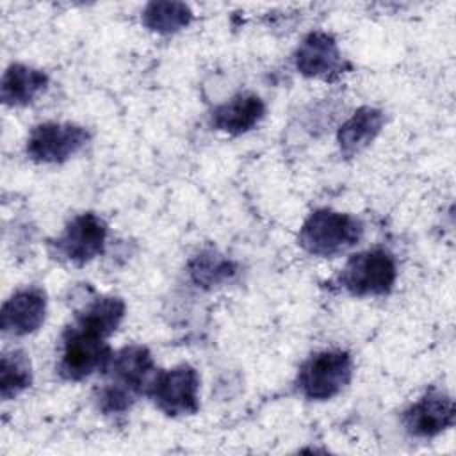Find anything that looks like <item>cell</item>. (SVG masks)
<instances>
[{"label":"cell","mask_w":456,"mask_h":456,"mask_svg":"<svg viewBox=\"0 0 456 456\" xmlns=\"http://www.w3.org/2000/svg\"><path fill=\"white\" fill-rule=\"evenodd\" d=\"M102 372L107 376V383L98 390L96 403L105 415H116L132 408L157 370L150 349L130 344L114 351Z\"/></svg>","instance_id":"obj_1"},{"label":"cell","mask_w":456,"mask_h":456,"mask_svg":"<svg viewBox=\"0 0 456 456\" xmlns=\"http://www.w3.org/2000/svg\"><path fill=\"white\" fill-rule=\"evenodd\" d=\"M363 237V223L351 214L317 208L299 228V246L314 256L335 258L354 248Z\"/></svg>","instance_id":"obj_2"},{"label":"cell","mask_w":456,"mask_h":456,"mask_svg":"<svg viewBox=\"0 0 456 456\" xmlns=\"http://www.w3.org/2000/svg\"><path fill=\"white\" fill-rule=\"evenodd\" d=\"M353 358L342 349L314 353L299 367L296 387L308 401H328L338 395L353 378Z\"/></svg>","instance_id":"obj_3"},{"label":"cell","mask_w":456,"mask_h":456,"mask_svg":"<svg viewBox=\"0 0 456 456\" xmlns=\"http://www.w3.org/2000/svg\"><path fill=\"white\" fill-rule=\"evenodd\" d=\"M105 340L75 322L66 326L61 335L57 374L66 381H82L96 370H103L114 353Z\"/></svg>","instance_id":"obj_4"},{"label":"cell","mask_w":456,"mask_h":456,"mask_svg":"<svg viewBox=\"0 0 456 456\" xmlns=\"http://www.w3.org/2000/svg\"><path fill=\"white\" fill-rule=\"evenodd\" d=\"M395 280V258L385 249H367L353 255L338 274V285L354 297L387 296Z\"/></svg>","instance_id":"obj_5"},{"label":"cell","mask_w":456,"mask_h":456,"mask_svg":"<svg viewBox=\"0 0 456 456\" xmlns=\"http://www.w3.org/2000/svg\"><path fill=\"white\" fill-rule=\"evenodd\" d=\"M144 395L167 417L194 415L200 410V374L189 363L159 370Z\"/></svg>","instance_id":"obj_6"},{"label":"cell","mask_w":456,"mask_h":456,"mask_svg":"<svg viewBox=\"0 0 456 456\" xmlns=\"http://www.w3.org/2000/svg\"><path fill=\"white\" fill-rule=\"evenodd\" d=\"M107 223L94 212L77 214L52 240L50 249L53 258L71 265H86L100 256L107 244Z\"/></svg>","instance_id":"obj_7"},{"label":"cell","mask_w":456,"mask_h":456,"mask_svg":"<svg viewBox=\"0 0 456 456\" xmlns=\"http://www.w3.org/2000/svg\"><path fill=\"white\" fill-rule=\"evenodd\" d=\"M89 139L91 134L82 125L46 121L30 130L25 151L37 164H62L77 155Z\"/></svg>","instance_id":"obj_8"},{"label":"cell","mask_w":456,"mask_h":456,"mask_svg":"<svg viewBox=\"0 0 456 456\" xmlns=\"http://www.w3.org/2000/svg\"><path fill=\"white\" fill-rule=\"evenodd\" d=\"M456 408L452 397L431 388L403 411L404 429L417 438H433L454 426Z\"/></svg>","instance_id":"obj_9"},{"label":"cell","mask_w":456,"mask_h":456,"mask_svg":"<svg viewBox=\"0 0 456 456\" xmlns=\"http://www.w3.org/2000/svg\"><path fill=\"white\" fill-rule=\"evenodd\" d=\"M296 69L308 78L337 80L349 64L344 61L335 37L322 30L310 32L294 53Z\"/></svg>","instance_id":"obj_10"},{"label":"cell","mask_w":456,"mask_h":456,"mask_svg":"<svg viewBox=\"0 0 456 456\" xmlns=\"http://www.w3.org/2000/svg\"><path fill=\"white\" fill-rule=\"evenodd\" d=\"M46 292L41 287H25L16 290L2 305V331L12 337H25L37 331L46 319Z\"/></svg>","instance_id":"obj_11"},{"label":"cell","mask_w":456,"mask_h":456,"mask_svg":"<svg viewBox=\"0 0 456 456\" xmlns=\"http://www.w3.org/2000/svg\"><path fill=\"white\" fill-rule=\"evenodd\" d=\"M265 116V103L255 93H239L217 105L210 114V125L228 135H240L253 130Z\"/></svg>","instance_id":"obj_12"},{"label":"cell","mask_w":456,"mask_h":456,"mask_svg":"<svg viewBox=\"0 0 456 456\" xmlns=\"http://www.w3.org/2000/svg\"><path fill=\"white\" fill-rule=\"evenodd\" d=\"M385 125V112L381 109L363 105L342 123L337 132V142L344 159H353L363 151L381 132Z\"/></svg>","instance_id":"obj_13"},{"label":"cell","mask_w":456,"mask_h":456,"mask_svg":"<svg viewBox=\"0 0 456 456\" xmlns=\"http://www.w3.org/2000/svg\"><path fill=\"white\" fill-rule=\"evenodd\" d=\"M48 75L43 69L14 62L7 66L2 77V102L9 107L28 105L48 89Z\"/></svg>","instance_id":"obj_14"},{"label":"cell","mask_w":456,"mask_h":456,"mask_svg":"<svg viewBox=\"0 0 456 456\" xmlns=\"http://www.w3.org/2000/svg\"><path fill=\"white\" fill-rule=\"evenodd\" d=\"M126 305L118 296H93L75 312V324L109 338L125 319Z\"/></svg>","instance_id":"obj_15"},{"label":"cell","mask_w":456,"mask_h":456,"mask_svg":"<svg viewBox=\"0 0 456 456\" xmlns=\"http://www.w3.org/2000/svg\"><path fill=\"white\" fill-rule=\"evenodd\" d=\"M187 269L192 283L201 289H214L228 281L237 273L235 262L214 249H207L192 256Z\"/></svg>","instance_id":"obj_16"},{"label":"cell","mask_w":456,"mask_h":456,"mask_svg":"<svg viewBox=\"0 0 456 456\" xmlns=\"http://www.w3.org/2000/svg\"><path fill=\"white\" fill-rule=\"evenodd\" d=\"M192 11L183 2H150L141 14L142 25L157 34H175L187 27Z\"/></svg>","instance_id":"obj_17"},{"label":"cell","mask_w":456,"mask_h":456,"mask_svg":"<svg viewBox=\"0 0 456 456\" xmlns=\"http://www.w3.org/2000/svg\"><path fill=\"white\" fill-rule=\"evenodd\" d=\"M32 385V363L25 351L12 349L0 360V397L11 401Z\"/></svg>","instance_id":"obj_18"}]
</instances>
